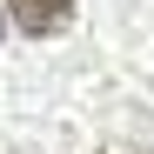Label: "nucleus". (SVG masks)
<instances>
[{"mask_svg": "<svg viewBox=\"0 0 154 154\" xmlns=\"http://www.w3.org/2000/svg\"><path fill=\"white\" fill-rule=\"evenodd\" d=\"M7 14H14V27H20V34L47 40V34H60L67 20H74V0H7Z\"/></svg>", "mask_w": 154, "mask_h": 154, "instance_id": "nucleus-1", "label": "nucleus"}]
</instances>
